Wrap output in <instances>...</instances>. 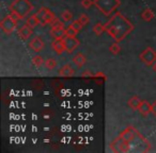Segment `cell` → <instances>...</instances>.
Listing matches in <instances>:
<instances>
[{
	"instance_id": "7a4b0ae2",
	"label": "cell",
	"mask_w": 156,
	"mask_h": 153,
	"mask_svg": "<svg viewBox=\"0 0 156 153\" xmlns=\"http://www.w3.org/2000/svg\"><path fill=\"white\" fill-rule=\"evenodd\" d=\"M121 5L120 0H94V5L105 16H109Z\"/></svg>"
},
{
	"instance_id": "e0dca14e",
	"label": "cell",
	"mask_w": 156,
	"mask_h": 153,
	"mask_svg": "<svg viewBox=\"0 0 156 153\" xmlns=\"http://www.w3.org/2000/svg\"><path fill=\"white\" fill-rule=\"evenodd\" d=\"M50 34L55 37V38H64L66 36V31L64 28L61 29H51L50 30Z\"/></svg>"
},
{
	"instance_id": "6da1fadb",
	"label": "cell",
	"mask_w": 156,
	"mask_h": 153,
	"mask_svg": "<svg viewBox=\"0 0 156 153\" xmlns=\"http://www.w3.org/2000/svg\"><path fill=\"white\" fill-rule=\"evenodd\" d=\"M134 30V25L121 13H115L105 24V31L115 39L121 42Z\"/></svg>"
},
{
	"instance_id": "8992f818",
	"label": "cell",
	"mask_w": 156,
	"mask_h": 153,
	"mask_svg": "<svg viewBox=\"0 0 156 153\" xmlns=\"http://www.w3.org/2000/svg\"><path fill=\"white\" fill-rule=\"evenodd\" d=\"M16 22L11 16H5L1 22H0V27L2 29V31L7 34H12L16 28Z\"/></svg>"
},
{
	"instance_id": "30bf717a",
	"label": "cell",
	"mask_w": 156,
	"mask_h": 153,
	"mask_svg": "<svg viewBox=\"0 0 156 153\" xmlns=\"http://www.w3.org/2000/svg\"><path fill=\"white\" fill-rule=\"evenodd\" d=\"M18 36L20 37V39H23V41H27V39L29 38V37L32 35L33 33V28H31V27H29L28 25H24V26L22 27V28L18 30Z\"/></svg>"
},
{
	"instance_id": "83f0119b",
	"label": "cell",
	"mask_w": 156,
	"mask_h": 153,
	"mask_svg": "<svg viewBox=\"0 0 156 153\" xmlns=\"http://www.w3.org/2000/svg\"><path fill=\"white\" fill-rule=\"evenodd\" d=\"M71 27L73 29H75L77 32H79V31L83 28V26L80 24V22H79V20H73V22H72V24H71Z\"/></svg>"
},
{
	"instance_id": "ac0fdd59",
	"label": "cell",
	"mask_w": 156,
	"mask_h": 153,
	"mask_svg": "<svg viewBox=\"0 0 156 153\" xmlns=\"http://www.w3.org/2000/svg\"><path fill=\"white\" fill-rule=\"evenodd\" d=\"M153 17H154V13L149 8L144 9L142 11V13H141V18H142L144 22H151V20L153 19Z\"/></svg>"
},
{
	"instance_id": "603a6c76",
	"label": "cell",
	"mask_w": 156,
	"mask_h": 153,
	"mask_svg": "<svg viewBox=\"0 0 156 153\" xmlns=\"http://www.w3.org/2000/svg\"><path fill=\"white\" fill-rule=\"evenodd\" d=\"M43 18L46 20V22H47V24H51V22H54V20L56 19L57 17H56V15H55L54 12H51L50 10H48L47 13L45 14V16H44Z\"/></svg>"
},
{
	"instance_id": "d6a6232c",
	"label": "cell",
	"mask_w": 156,
	"mask_h": 153,
	"mask_svg": "<svg viewBox=\"0 0 156 153\" xmlns=\"http://www.w3.org/2000/svg\"><path fill=\"white\" fill-rule=\"evenodd\" d=\"M151 114H153L154 116H156V101H154L152 103V110H151Z\"/></svg>"
},
{
	"instance_id": "8fae6325",
	"label": "cell",
	"mask_w": 156,
	"mask_h": 153,
	"mask_svg": "<svg viewBox=\"0 0 156 153\" xmlns=\"http://www.w3.org/2000/svg\"><path fill=\"white\" fill-rule=\"evenodd\" d=\"M51 47L58 54H62L65 51V44L63 38H55L51 43Z\"/></svg>"
},
{
	"instance_id": "f1b7e54d",
	"label": "cell",
	"mask_w": 156,
	"mask_h": 153,
	"mask_svg": "<svg viewBox=\"0 0 156 153\" xmlns=\"http://www.w3.org/2000/svg\"><path fill=\"white\" fill-rule=\"evenodd\" d=\"M93 5L94 1H92V0H81V5H83V9H89Z\"/></svg>"
},
{
	"instance_id": "1f68e13d",
	"label": "cell",
	"mask_w": 156,
	"mask_h": 153,
	"mask_svg": "<svg viewBox=\"0 0 156 153\" xmlns=\"http://www.w3.org/2000/svg\"><path fill=\"white\" fill-rule=\"evenodd\" d=\"M10 16H11L12 18H13L15 22H17V20H20V19H22V17H20V15H18L16 12H13V11H11V14H10Z\"/></svg>"
},
{
	"instance_id": "5bb4252c",
	"label": "cell",
	"mask_w": 156,
	"mask_h": 153,
	"mask_svg": "<svg viewBox=\"0 0 156 153\" xmlns=\"http://www.w3.org/2000/svg\"><path fill=\"white\" fill-rule=\"evenodd\" d=\"M151 110H152V103L145 101V100L144 101H141V104L138 108L139 113H140L141 115H143V116H147V115L151 113Z\"/></svg>"
},
{
	"instance_id": "cb8c5ba5",
	"label": "cell",
	"mask_w": 156,
	"mask_h": 153,
	"mask_svg": "<svg viewBox=\"0 0 156 153\" xmlns=\"http://www.w3.org/2000/svg\"><path fill=\"white\" fill-rule=\"evenodd\" d=\"M64 22H62V20L58 19V18H56V19L54 20V22H51V29H61V28H64Z\"/></svg>"
},
{
	"instance_id": "7c38bea8",
	"label": "cell",
	"mask_w": 156,
	"mask_h": 153,
	"mask_svg": "<svg viewBox=\"0 0 156 153\" xmlns=\"http://www.w3.org/2000/svg\"><path fill=\"white\" fill-rule=\"evenodd\" d=\"M74 75H75V70L69 64L63 65L60 68V70H59V75L64 77V78H71Z\"/></svg>"
},
{
	"instance_id": "ffe728a7",
	"label": "cell",
	"mask_w": 156,
	"mask_h": 153,
	"mask_svg": "<svg viewBox=\"0 0 156 153\" xmlns=\"http://www.w3.org/2000/svg\"><path fill=\"white\" fill-rule=\"evenodd\" d=\"M105 31V25H103L102 22H96L93 27V32L95 33L98 36H100L103 32Z\"/></svg>"
},
{
	"instance_id": "836d02e7",
	"label": "cell",
	"mask_w": 156,
	"mask_h": 153,
	"mask_svg": "<svg viewBox=\"0 0 156 153\" xmlns=\"http://www.w3.org/2000/svg\"><path fill=\"white\" fill-rule=\"evenodd\" d=\"M153 69H154V70H155V71H156V63H155V64H154V65H153Z\"/></svg>"
},
{
	"instance_id": "7402d4cb",
	"label": "cell",
	"mask_w": 156,
	"mask_h": 153,
	"mask_svg": "<svg viewBox=\"0 0 156 153\" xmlns=\"http://www.w3.org/2000/svg\"><path fill=\"white\" fill-rule=\"evenodd\" d=\"M61 18L63 19V22H73V14H72L69 10H65V11H63L62 14H61Z\"/></svg>"
},
{
	"instance_id": "277c9868",
	"label": "cell",
	"mask_w": 156,
	"mask_h": 153,
	"mask_svg": "<svg viewBox=\"0 0 156 153\" xmlns=\"http://www.w3.org/2000/svg\"><path fill=\"white\" fill-rule=\"evenodd\" d=\"M130 145V151H139V152H147L151 149V144L141 135L138 133L135 138L129 141Z\"/></svg>"
},
{
	"instance_id": "4316f807",
	"label": "cell",
	"mask_w": 156,
	"mask_h": 153,
	"mask_svg": "<svg viewBox=\"0 0 156 153\" xmlns=\"http://www.w3.org/2000/svg\"><path fill=\"white\" fill-rule=\"evenodd\" d=\"M78 20H79V22H80V24L83 25V27H85V26H87V25L90 22V18H89V16H88V15H86V14H81V15H80V17L78 18Z\"/></svg>"
},
{
	"instance_id": "44dd1931",
	"label": "cell",
	"mask_w": 156,
	"mask_h": 153,
	"mask_svg": "<svg viewBox=\"0 0 156 153\" xmlns=\"http://www.w3.org/2000/svg\"><path fill=\"white\" fill-rule=\"evenodd\" d=\"M44 65H45V67L48 70H54L57 66V61L55 58H47L45 61V63H44Z\"/></svg>"
},
{
	"instance_id": "484cf974",
	"label": "cell",
	"mask_w": 156,
	"mask_h": 153,
	"mask_svg": "<svg viewBox=\"0 0 156 153\" xmlns=\"http://www.w3.org/2000/svg\"><path fill=\"white\" fill-rule=\"evenodd\" d=\"M109 51H110L112 54H118L120 51H121V47H120V45L118 44V42L115 44H112V45L109 47Z\"/></svg>"
},
{
	"instance_id": "52a82bcc",
	"label": "cell",
	"mask_w": 156,
	"mask_h": 153,
	"mask_svg": "<svg viewBox=\"0 0 156 153\" xmlns=\"http://www.w3.org/2000/svg\"><path fill=\"white\" fill-rule=\"evenodd\" d=\"M64 44H65V51L72 53L78 46L80 45V42L79 39H77L76 36H65L64 38Z\"/></svg>"
},
{
	"instance_id": "4dcf8cb0",
	"label": "cell",
	"mask_w": 156,
	"mask_h": 153,
	"mask_svg": "<svg viewBox=\"0 0 156 153\" xmlns=\"http://www.w3.org/2000/svg\"><path fill=\"white\" fill-rule=\"evenodd\" d=\"M65 31H66V35L67 36H76L77 35V31L75 30V29H73L71 26L69 27V28L65 29Z\"/></svg>"
},
{
	"instance_id": "3957f363",
	"label": "cell",
	"mask_w": 156,
	"mask_h": 153,
	"mask_svg": "<svg viewBox=\"0 0 156 153\" xmlns=\"http://www.w3.org/2000/svg\"><path fill=\"white\" fill-rule=\"evenodd\" d=\"M33 9V5L29 0H14L10 5V10L16 12L22 18H25Z\"/></svg>"
},
{
	"instance_id": "d4e9b609",
	"label": "cell",
	"mask_w": 156,
	"mask_h": 153,
	"mask_svg": "<svg viewBox=\"0 0 156 153\" xmlns=\"http://www.w3.org/2000/svg\"><path fill=\"white\" fill-rule=\"evenodd\" d=\"M44 63H45V62H44L43 58H42V56H40V55H37V56H34V58H32V64L34 65L35 67H37V68H39V67H41Z\"/></svg>"
},
{
	"instance_id": "9c48e42d",
	"label": "cell",
	"mask_w": 156,
	"mask_h": 153,
	"mask_svg": "<svg viewBox=\"0 0 156 153\" xmlns=\"http://www.w3.org/2000/svg\"><path fill=\"white\" fill-rule=\"evenodd\" d=\"M126 140L123 139V137L119 135V137H117L110 144V149L112 152L119 153V152H123V146L125 144Z\"/></svg>"
},
{
	"instance_id": "d6986e66",
	"label": "cell",
	"mask_w": 156,
	"mask_h": 153,
	"mask_svg": "<svg viewBox=\"0 0 156 153\" xmlns=\"http://www.w3.org/2000/svg\"><path fill=\"white\" fill-rule=\"evenodd\" d=\"M26 24L28 25L29 27H31V28H35L37 25H40V19L37 16V14H33V15H31L29 18H27Z\"/></svg>"
},
{
	"instance_id": "5b68a950",
	"label": "cell",
	"mask_w": 156,
	"mask_h": 153,
	"mask_svg": "<svg viewBox=\"0 0 156 153\" xmlns=\"http://www.w3.org/2000/svg\"><path fill=\"white\" fill-rule=\"evenodd\" d=\"M141 62L144 63L147 66H153L156 63V51L151 47H147L143 50L139 55Z\"/></svg>"
},
{
	"instance_id": "9a60e30c",
	"label": "cell",
	"mask_w": 156,
	"mask_h": 153,
	"mask_svg": "<svg viewBox=\"0 0 156 153\" xmlns=\"http://www.w3.org/2000/svg\"><path fill=\"white\" fill-rule=\"evenodd\" d=\"M72 62H73L74 64H75L76 66L78 67V68H81V67H83V65L86 64V62H87V58H86V56L83 55V53H77L73 58Z\"/></svg>"
},
{
	"instance_id": "2e32d148",
	"label": "cell",
	"mask_w": 156,
	"mask_h": 153,
	"mask_svg": "<svg viewBox=\"0 0 156 153\" xmlns=\"http://www.w3.org/2000/svg\"><path fill=\"white\" fill-rule=\"evenodd\" d=\"M127 104H128V106H129V108H132V110H134V111H138L139 106H140V104H141V100L139 99L138 97H136V96H134V97H132L129 100H128Z\"/></svg>"
},
{
	"instance_id": "ba28073f",
	"label": "cell",
	"mask_w": 156,
	"mask_h": 153,
	"mask_svg": "<svg viewBox=\"0 0 156 153\" xmlns=\"http://www.w3.org/2000/svg\"><path fill=\"white\" fill-rule=\"evenodd\" d=\"M139 132L137 131L136 129H135L134 127H132V125H128L127 128H126L124 131H122L121 133H120V136L121 137H123L124 140H126V141H132L133 139L135 138V136L138 134Z\"/></svg>"
},
{
	"instance_id": "f546056e",
	"label": "cell",
	"mask_w": 156,
	"mask_h": 153,
	"mask_svg": "<svg viewBox=\"0 0 156 153\" xmlns=\"http://www.w3.org/2000/svg\"><path fill=\"white\" fill-rule=\"evenodd\" d=\"M47 11H48L47 8H41L35 14H37V16L39 17V19H41V18H43L44 16H45V14L47 13Z\"/></svg>"
},
{
	"instance_id": "4fadbf2b",
	"label": "cell",
	"mask_w": 156,
	"mask_h": 153,
	"mask_svg": "<svg viewBox=\"0 0 156 153\" xmlns=\"http://www.w3.org/2000/svg\"><path fill=\"white\" fill-rule=\"evenodd\" d=\"M29 47H30L32 50H34L35 52H39L44 48V42L42 41L40 36H37L30 41V43H29Z\"/></svg>"
}]
</instances>
